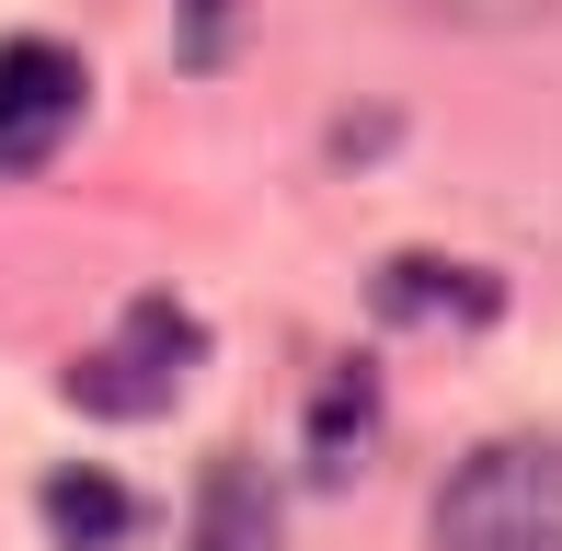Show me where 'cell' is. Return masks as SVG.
<instances>
[{
    "instance_id": "5b68a950",
    "label": "cell",
    "mask_w": 562,
    "mask_h": 551,
    "mask_svg": "<svg viewBox=\"0 0 562 551\" xmlns=\"http://www.w3.org/2000/svg\"><path fill=\"white\" fill-rule=\"evenodd\" d=\"M368 299H379V322H494L505 311V288L482 265H448V254H391L368 276Z\"/></svg>"
},
{
    "instance_id": "8992f818",
    "label": "cell",
    "mask_w": 562,
    "mask_h": 551,
    "mask_svg": "<svg viewBox=\"0 0 562 551\" xmlns=\"http://www.w3.org/2000/svg\"><path fill=\"white\" fill-rule=\"evenodd\" d=\"M126 529H138V494H126L115 471H92V460L46 471V540L58 551H115Z\"/></svg>"
},
{
    "instance_id": "7a4b0ae2",
    "label": "cell",
    "mask_w": 562,
    "mask_h": 551,
    "mask_svg": "<svg viewBox=\"0 0 562 551\" xmlns=\"http://www.w3.org/2000/svg\"><path fill=\"white\" fill-rule=\"evenodd\" d=\"M81 104H92L81 46H58V35H0V184H23V172L58 161L69 127H81Z\"/></svg>"
},
{
    "instance_id": "ba28073f",
    "label": "cell",
    "mask_w": 562,
    "mask_h": 551,
    "mask_svg": "<svg viewBox=\"0 0 562 551\" xmlns=\"http://www.w3.org/2000/svg\"><path fill=\"white\" fill-rule=\"evenodd\" d=\"M229 46H241V12H229V0H172V58L184 69H229Z\"/></svg>"
},
{
    "instance_id": "9c48e42d",
    "label": "cell",
    "mask_w": 562,
    "mask_h": 551,
    "mask_svg": "<svg viewBox=\"0 0 562 551\" xmlns=\"http://www.w3.org/2000/svg\"><path fill=\"white\" fill-rule=\"evenodd\" d=\"M414 12H437V23H471V35H517V23L562 12V0H414Z\"/></svg>"
},
{
    "instance_id": "3957f363",
    "label": "cell",
    "mask_w": 562,
    "mask_h": 551,
    "mask_svg": "<svg viewBox=\"0 0 562 551\" xmlns=\"http://www.w3.org/2000/svg\"><path fill=\"white\" fill-rule=\"evenodd\" d=\"M195 357H207V334H195L172 299H138V311H126V334L92 345V357L69 368V403H81V414H161L172 391H184Z\"/></svg>"
},
{
    "instance_id": "277c9868",
    "label": "cell",
    "mask_w": 562,
    "mask_h": 551,
    "mask_svg": "<svg viewBox=\"0 0 562 551\" xmlns=\"http://www.w3.org/2000/svg\"><path fill=\"white\" fill-rule=\"evenodd\" d=\"M288 506H276V471L252 448H218L195 471V517H184V551H276Z\"/></svg>"
},
{
    "instance_id": "52a82bcc",
    "label": "cell",
    "mask_w": 562,
    "mask_h": 551,
    "mask_svg": "<svg viewBox=\"0 0 562 551\" xmlns=\"http://www.w3.org/2000/svg\"><path fill=\"white\" fill-rule=\"evenodd\" d=\"M368 425H379V368L334 357V380H322V403H311V471H322V483L356 471V437H368Z\"/></svg>"
},
{
    "instance_id": "6da1fadb",
    "label": "cell",
    "mask_w": 562,
    "mask_h": 551,
    "mask_svg": "<svg viewBox=\"0 0 562 551\" xmlns=\"http://www.w3.org/2000/svg\"><path fill=\"white\" fill-rule=\"evenodd\" d=\"M437 551H562V437H494L437 483Z\"/></svg>"
}]
</instances>
